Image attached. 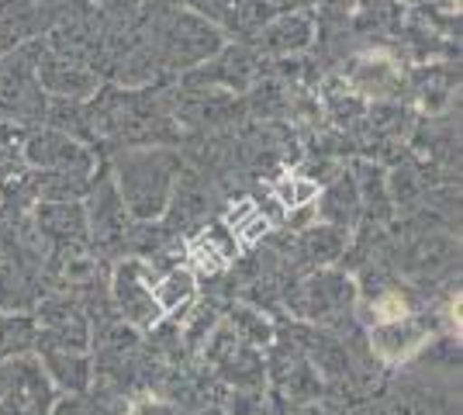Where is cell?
I'll return each instance as SVG.
<instances>
[{"mask_svg": "<svg viewBox=\"0 0 463 415\" xmlns=\"http://www.w3.org/2000/svg\"><path fill=\"white\" fill-rule=\"evenodd\" d=\"M108 297H111L118 322L132 329H156L163 322L153 295V267L142 257L118 259L108 280Z\"/></svg>", "mask_w": 463, "mask_h": 415, "instance_id": "cell-5", "label": "cell"}, {"mask_svg": "<svg viewBox=\"0 0 463 415\" xmlns=\"http://www.w3.org/2000/svg\"><path fill=\"white\" fill-rule=\"evenodd\" d=\"M218 4H229V0H218Z\"/></svg>", "mask_w": 463, "mask_h": 415, "instance_id": "cell-33", "label": "cell"}, {"mask_svg": "<svg viewBox=\"0 0 463 415\" xmlns=\"http://www.w3.org/2000/svg\"><path fill=\"white\" fill-rule=\"evenodd\" d=\"M35 346H39V325H35L32 312L0 316V360L35 354Z\"/></svg>", "mask_w": 463, "mask_h": 415, "instance_id": "cell-24", "label": "cell"}, {"mask_svg": "<svg viewBox=\"0 0 463 415\" xmlns=\"http://www.w3.org/2000/svg\"><path fill=\"white\" fill-rule=\"evenodd\" d=\"M460 259V242L446 232H425L419 236L405 253V274L415 280H436L453 270Z\"/></svg>", "mask_w": 463, "mask_h": 415, "instance_id": "cell-17", "label": "cell"}, {"mask_svg": "<svg viewBox=\"0 0 463 415\" xmlns=\"http://www.w3.org/2000/svg\"><path fill=\"white\" fill-rule=\"evenodd\" d=\"M32 236H39L42 246L52 250V257L66 253V250L90 246L83 201H35V208H32Z\"/></svg>", "mask_w": 463, "mask_h": 415, "instance_id": "cell-12", "label": "cell"}, {"mask_svg": "<svg viewBox=\"0 0 463 415\" xmlns=\"http://www.w3.org/2000/svg\"><path fill=\"white\" fill-rule=\"evenodd\" d=\"M45 115H49V98L35 77L32 45L0 56V121L32 128L42 125Z\"/></svg>", "mask_w": 463, "mask_h": 415, "instance_id": "cell-4", "label": "cell"}, {"mask_svg": "<svg viewBox=\"0 0 463 415\" xmlns=\"http://www.w3.org/2000/svg\"><path fill=\"white\" fill-rule=\"evenodd\" d=\"M121 409L125 405H118L111 398H97L90 391H83V395L56 398V405H52L49 415H121Z\"/></svg>", "mask_w": 463, "mask_h": 415, "instance_id": "cell-28", "label": "cell"}, {"mask_svg": "<svg viewBox=\"0 0 463 415\" xmlns=\"http://www.w3.org/2000/svg\"><path fill=\"white\" fill-rule=\"evenodd\" d=\"M201 350H204V360L214 371V377H222L235 391H263L267 388L270 374H267L263 350H252L242 339H235V333L225 322L214 325V333Z\"/></svg>", "mask_w": 463, "mask_h": 415, "instance_id": "cell-8", "label": "cell"}, {"mask_svg": "<svg viewBox=\"0 0 463 415\" xmlns=\"http://www.w3.org/2000/svg\"><path fill=\"white\" fill-rule=\"evenodd\" d=\"M436 333H439V316L405 312V316L370 325V350L387 367H402V363H411L422 354L425 346L436 339Z\"/></svg>", "mask_w": 463, "mask_h": 415, "instance_id": "cell-9", "label": "cell"}, {"mask_svg": "<svg viewBox=\"0 0 463 415\" xmlns=\"http://www.w3.org/2000/svg\"><path fill=\"white\" fill-rule=\"evenodd\" d=\"M239 239L232 236V229L225 222H212V225H204L197 236L187 239V267H191L194 274L197 270H208V274H218V270H225L229 263H235L239 257Z\"/></svg>", "mask_w": 463, "mask_h": 415, "instance_id": "cell-18", "label": "cell"}, {"mask_svg": "<svg viewBox=\"0 0 463 415\" xmlns=\"http://www.w3.org/2000/svg\"><path fill=\"white\" fill-rule=\"evenodd\" d=\"M56 395L35 354L0 360V415H49Z\"/></svg>", "mask_w": 463, "mask_h": 415, "instance_id": "cell-6", "label": "cell"}, {"mask_svg": "<svg viewBox=\"0 0 463 415\" xmlns=\"http://www.w3.org/2000/svg\"><path fill=\"white\" fill-rule=\"evenodd\" d=\"M32 62H35V77H39L45 98L70 100V104H83L97 94V73L80 62L77 56H66L52 45H32Z\"/></svg>", "mask_w": 463, "mask_h": 415, "instance_id": "cell-10", "label": "cell"}, {"mask_svg": "<svg viewBox=\"0 0 463 415\" xmlns=\"http://www.w3.org/2000/svg\"><path fill=\"white\" fill-rule=\"evenodd\" d=\"M315 198H318V180L301 177V174H288L284 180L273 184V201L280 208H288L290 215L301 212V208H311Z\"/></svg>", "mask_w": 463, "mask_h": 415, "instance_id": "cell-27", "label": "cell"}, {"mask_svg": "<svg viewBox=\"0 0 463 415\" xmlns=\"http://www.w3.org/2000/svg\"><path fill=\"white\" fill-rule=\"evenodd\" d=\"M267 4L280 14V11H308L311 4H318V0H267Z\"/></svg>", "mask_w": 463, "mask_h": 415, "instance_id": "cell-32", "label": "cell"}, {"mask_svg": "<svg viewBox=\"0 0 463 415\" xmlns=\"http://www.w3.org/2000/svg\"><path fill=\"white\" fill-rule=\"evenodd\" d=\"M315 35L318 21L311 11H280L256 32V45L267 56H301L315 45Z\"/></svg>", "mask_w": 463, "mask_h": 415, "instance_id": "cell-14", "label": "cell"}, {"mask_svg": "<svg viewBox=\"0 0 463 415\" xmlns=\"http://www.w3.org/2000/svg\"><path fill=\"white\" fill-rule=\"evenodd\" d=\"M457 73L449 66H425L419 73V87H415V98L422 104L429 115H439L443 108H449L453 98V87H457Z\"/></svg>", "mask_w": 463, "mask_h": 415, "instance_id": "cell-25", "label": "cell"}, {"mask_svg": "<svg viewBox=\"0 0 463 415\" xmlns=\"http://www.w3.org/2000/svg\"><path fill=\"white\" fill-rule=\"evenodd\" d=\"M222 222L232 229V236L239 239V246L256 242V239H263L270 232V218H267V212H263L256 201H239V204H232V212L222 218Z\"/></svg>", "mask_w": 463, "mask_h": 415, "instance_id": "cell-26", "label": "cell"}, {"mask_svg": "<svg viewBox=\"0 0 463 415\" xmlns=\"http://www.w3.org/2000/svg\"><path fill=\"white\" fill-rule=\"evenodd\" d=\"M229 415H267L263 391H235L229 401Z\"/></svg>", "mask_w": 463, "mask_h": 415, "instance_id": "cell-31", "label": "cell"}, {"mask_svg": "<svg viewBox=\"0 0 463 415\" xmlns=\"http://www.w3.org/2000/svg\"><path fill=\"white\" fill-rule=\"evenodd\" d=\"M267 374H273V391L284 405H308V401H322V377L311 367V360L305 350H280V356L273 360V367H267Z\"/></svg>", "mask_w": 463, "mask_h": 415, "instance_id": "cell-15", "label": "cell"}, {"mask_svg": "<svg viewBox=\"0 0 463 415\" xmlns=\"http://www.w3.org/2000/svg\"><path fill=\"white\" fill-rule=\"evenodd\" d=\"M315 218L326 225H339V229H353L364 218L360 194H356L349 170H343L335 180H326V191H318V198H315Z\"/></svg>", "mask_w": 463, "mask_h": 415, "instance_id": "cell-20", "label": "cell"}, {"mask_svg": "<svg viewBox=\"0 0 463 415\" xmlns=\"http://www.w3.org/2000/svg\"><path fill=\"white\" fill-rule=\"evenodd\" d=\"M153 295L159 316L180 322L197 305V274L187 263H174L163 274H153Z\"/></svg>", "mask_w": 463, "mask_h": 415, "instance_id": "cell-19", "label": "cell"}, {"mask_svg": "<svg viewBox=\"0 0 463 415\" xmlns=\"http://www.w3.org/2000/svg\"><path fill=\"white\" fill-rule=\"evenodd\" d=\"M225 49V32L208 14L197 11H176L159 28L156 39V60L166 70H197L214 60Z\"/></svg>", "mask_w": 463, "mask_h": 415, "instance_id": "cell-2", "label": "cell"}, {"mask_svg": "<svg viewBox=\"0 0 463 415\" xmlns=\"http://www.w3.org/2000/svg\"><path fill=\"white\" fill-rule=\"evenodd\" d=\"M39 284L32 274L14 263V259H0V316H21V312H35L39 305Z\"/></svg>", "mask_w": 463, "mask_h": 415, "instance_id": "cell-21", "label": "cell"}, {"mask_svg": "<svg viewBox=\"0 0 463 415\" xmlns=\"http://www.w3.org/2000/svg\"><path fill=\"white\" fill-rule=\"evenodd\" d=\"M356 291H360V284L349 274L335 270V267H318L308 277H301V284L294 288L288 301L294 316L305 322H332L356 308Z\"/></svg>", "mask_w": 463, "mask_h": 415, "instance_id": "cell-7", "label": "cell"}, {"mask_svg": "<svg viewBox=\"0 0 463 415\" xmlns=\"http://www.w3.org/2000/svg\"><path fill=\"white\" fill-rule=\"evenodd\" d=\"M225 325L235 333V339H242L252 350H270L273 343H277V325L260 308H252V305H235L229 318H225Z\"/></svg>", "mask_w": 463, "mask_h": 415, "instance_id": "cell-23", "label": "cell"}, {"mask_svg": "<svg viewBox=\"0 0 463 415\" xmlns=\"http://www.w3.org/2000/svg\"><path fill=\"white\" fill-rule=\"evenodd\" d=\"M180 174H184L180 153L163 146H138V149H125L115 159L111 180L132 222H159L170 208Z\"/></svg>", "mask_w": 463, "mask_h": 415, "instance_id": "cell-1", "label": "cell"}, {"mask_svg": "<svg viewBox=\"0 0 463 415\" xmlns=\"http://www.w3.org/2000/svg\"><path fill=\"white\" fill-rule=\"evenodd\" d=\"M42 371L62 395H83L94 391V360L90 350H70V346H35Z\"/></svg>", "mask_w": 463, "mask_h": 415, "instance_id": "cell-16", "label": "cell"}, {"mask_svg": "<svg viewBox=\"0 0 463 415\" xmlns=\"http://www.w3.org/2000/svg\"><path fill=\"white\" fill-rule=\"evenodd\" d=\"M121 415H184L176 401H166V398H156V395H142L125 401Z\"/></svg>", "mask_w": 463, "mask_h": 415, "instance_id": "cell-30", "label": "cell"}, {"mask_svg": "<svg viewBox=\"0 0 463 415\" xmlns=\"http://www.w3.org/2000/svg\"><path fill=\"white\" fill-rule=\"evenodd\" d=\"M346 87L364 100H391L402 90V62L394 60L387 49H367V52H356L346 62Z\"/></svg>", "mask_w": 463, "mask_h": 415, "instance_id": "cell-13", "label": "cell"}, {"mask_svg": "<svg viewBox=\"0 0 463 415\" xmlns=\"http://www.w3.org/2000/svg\"><path fill=\"white\" fill-rule=\"evenodd\" d=\"M387 198L391 208H411L415 201L422 198V180L411 166H394L387 174Z\"/></svg>", "mask_w": 463, "mask_h": 415, "instance_id": "cell-29", "label": "cell"}, {"mask_svg": "<svg viewBox=\"0 0 463 415\" xmlns=\"http://www.w3.org/2000/svg\"><path fill=\"white\" fill-rule=\"evenodd\" d=\"M83 212H87V232L90 242L100 250H118L132 239V215L125 208V201L118 194L111 174H100L90 184V194L83 198Z\"/></svg>", "mask_w": 463, "mask_h": 415, "instance_id": "cell-11", "label": "cell"}, {"mask_svg": "<svg viewBox=\"0 0 463 415\" xmlns=\"http://www.w3.org/2000/svg\"><path fill=\"white\" fill-rule=\"evenodd\" d=\"M349 229L339 225H326V222H311L301 232V259L311 267H332L346 257Z\"/></svg>", "mask_w": 463, "mask_h": 415, "instance_id": "cell-22", "label": "cell"}, {"mask_svg": "<svg viewBox=\"0 0 463 415\" xmlns=\"http://www.w3.org/2000/svg\"><path fill=\"white\" fill-rule=\"evenodd\" d=\"M21 163L35 174H70V177H94L97 156L80 136L62 132L52 125L24 128L21 136Z\"/></svg>", "mask_w": 463, "mask_h": 415, "instance_id": "cell-3", "label": "cell"}]
</instances>
